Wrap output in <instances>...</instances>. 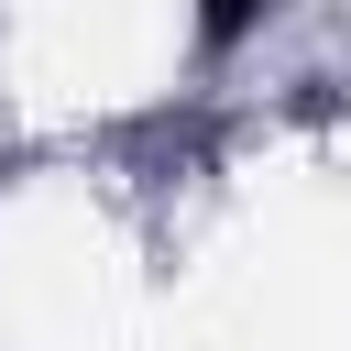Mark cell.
Wrapping results in <instances>:
<instances>
[{
    "instance_id": "6da1fadb",
    "label": "cell",
    "mask_w": 351,
    "mask_h": 351,
    "mask_svg": "<svg viewBox=\"0 0 351 351\" xmlns=\"http://www.w3.org/2000/svg\"><path fill=\"white\" fill-rule=\"evenodd\" d=\"M252 11H263V0H197V44H208V55H219V44H241V33H252Z\"/></svg>"
}]
</instances>
